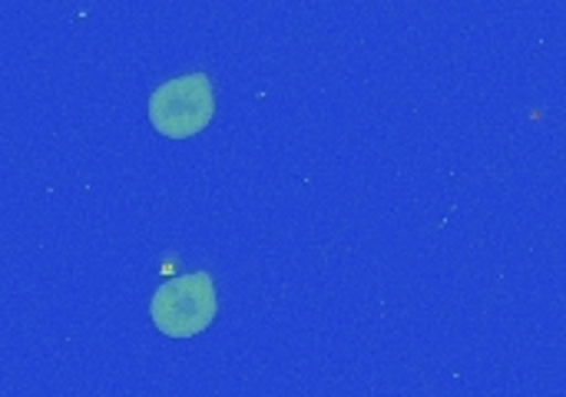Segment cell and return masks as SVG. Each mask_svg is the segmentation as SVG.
Listing matches in <instances>:
<instances>
[{"instance_id": "6da1fadb", "label": "cell", "mask_w": 566, "mask_h": 397, "mask_svg": "<svg viewBox=\"0 0 566 397\" xmlns=\"http://www.w3.org/2000/svg\"><path fill=\"white\" fill-rule=\"evenodd\" d=\"M216 116V86L209 73H182L159 83L149 96V123L159 136L189 139Z\"/></svg>"}, {"instance_id": "7a4b0ae2", "label": "cell", "mask_w": 566, "mask_h": 397, "mask_svg": "<svg viewBox=\"0 0 566 397\" xmlns=\"http://www.w3.org/2000/svg\"><path fill=\"white\" fill-rule=\"evenodd\" d=\"M219 315V295L209 272H189L163 282L149 302L153 325L169 338H192Z\"/></svg>"}]
</instances>
